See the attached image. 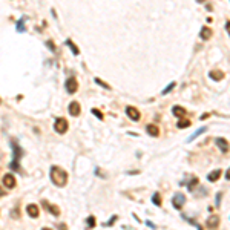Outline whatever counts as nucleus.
<instances>
[{"mask_svg": "<svg viewBox=\"0 0 230 230\" xmlns=\"http://www.w3.org/2000/svg\"><path fill=\"white\" fill-rule=\"evenodd\" d=\"M51 181H52L55 186L62 187V186L66 184V181H67V173L63 170L62 167L52 166V167H51Z\"/></svg>", "mask_w": 230, "mask_h": 230, "instance_id": "obj_1", "label": "nucleus"}, {"mask_svg": "<svg viewBox=\"0 0 230 230\" xmlns=\"http://www.w3.org/2000/svg\"><path fill=\"white\" fill-rule=\"evenodd\" d=\"M11 146L14 147V160H12V163H11V169H12V170H18V160L23 155V150H22V147H20L16 141H11Z\"/></svg>", "mask_w": 230, "mask_h": 230, "instance_id": "obj_2", "label": "nucleus"}, {"mask_svg": "<svg viewBox=\"0 0 230 230\" xmlns=\"http://www.w3.org/2000/svg\"><path fill=\"white\" fill-rule=\"evenodd\" d=\"M54 129H55L57 133H65L67 131V121L65 118H57L55 124H54Z\"/></svg>", "mask_w": 230, "mask_h": 230, "instance_id": "obj_3", "label": "nucleus"}, {"mask_svg": "<svg viewBox=\"0 0 230 230\" xmlns=\"http://www.w3.org/2000/svg\"><path fill=\"white\" fill-rule=\"evenodd\" d=\"M184 202H186V197H184L182 193H175V195H173L172 204H173L175 209H178V210H180V209L184 206Z\"/></svg>", "mask_w": 230, "mask_h": 230, "instance_id": "obj_4", "label": "nucleus"}, {"mask_svg": "<svg viewBox=\"0 0 230 230\" xmlns=\"http://www.w3.org/2000/svg\"><path fill=\"white\" fill-rule=\"evenodd\" d=\"M77 87H78V83H77V80L74 78V77H69L66 80V83H65V89L69 92V94H74L77 91Z\"/></svg>", "mask_w": 230, "mask_h": 230, "instance_id": "obj_5", "label": "nucleus"}, {"mask_svg": "<svg viewBox=\"0 0 230 230\" xmlns=\"http://www.w3.org/2000/svg\"><path fill=\"white\" fill-rule=\"evenodd\" d=\"M126 115H127V117H129L132 121H138V120H140V111L135 109V107H132V106H127V107H126Z\"/></svg>", "mask_w": 230, "mask_h": 230, "instance_id": "obj_6", "label": "nucleus"}, {"mask_svg": "<svg viewBox=\"0 0 230 230\" xmlns=\"http://www.w3.org/2000/svg\"><path fill=\"white\" fill-rule=\"evenodd\" d=\"M3 186L8 187V189H12V187H14V186H16V178H14V175L6 173L5 177H3Z\"/></svg>", "mask_w": 230, "mask_h": 230, "instance_id": "obj_7", "label": "nucleus"}, {"mask_svg": "<svg viewBox=\"0 0 230 230\" xmlns=\"http://www.w3.org/2000/svg\"><path fill=\"white\" fill-rule=\"evenodd\" d=\"M42 204H43V207L46 209V210H48V212H51L54 216H58V215H60V209H58L57 206H52V204H49L48 201H45V199L42 201Z\"/></svg>", "mask_w": 230, "mask_h": 230, "instance_id": "obj_8", "label": "nucleus"}, {"mask_svg": "<svg viewBox=\"0 0 230 230\" xmlns=\"http://www.w3.org/2000/svg\"><path fill=\"white\" fill-rule=\"evenodd\" d=\"M207 227H210V229H216L219 226V216L218 215H212V216H209L207 218Z\"/></svg>", "mask_w": 230, "mask_h": 230, "instance_id": "obj_9", "label": "nucleus"}, {"mask_svg": "<svg viewBox=\"0 0 230 230\" xmlns=\"http://www.w3.org/2000/svg\"><path fill=\"white\" fill-rule=\"evenodd\" d=\"M216 146H218L221 149V152H224V153L229 152V149H230V146H229L226 138H216Z\"/></svg>", "mask_w": 230, "mask_h": 230, "instance_id": "obj_10", "label": "nucleus"}, {"mask_svg": "<svg viewBox=\"0 0 230 230\" xmlns=\"http://www.w3.org/2000/svg\"><path fill=\"white\" fill-rule=\"evenodd\" d=\"M69 114L72 115V117H78L80 115V104L77 103V101H72V103L69 104Z\"/></svg>", "mask_w": 230, "mask_h": 230, "instance_id": "obj_11", "label": "nucleus"}, {"mask_svg": "<svg viewBox=\"0 0 230 230\" xmlns=\"http://www.w3.org/2000/svg\"><path fill=\"white\" fill-rule=\"evenodd\" d=\"M38 207H37V204H29L28 207H26V213H28L31 218H37L38 216Z\"/></svg>", "mask_w": 230, "mask_h": 230, "instance_id": "obj_12", "label": "nucleus"}, {"mask_svg": "<svg viewBox=\"0 0 230 230\" xmlns=\"http://www.w3.org/2000/svg\"><path fill=\"white\" fill-rule=\"evenodd\" d=\"M146 132L150 135V137H158V135H160V127H157L155 124H147L146 126Z\"/></svg>", "mask_w": 230, "mask_h": 230, "instance_id": "obj_13", "label": "nucleus"}, {"mask_svg": "<svg viewBox=\"0 0 230 230\" xmlns=\"http://www.w3.org/2000/svg\"><path fill=\"white\" fill-rule=\"evenodd\" d=\"M221 175H222L221 169H216V170H213V172H210V173L207 175V180H209V181H212V182H215V181H218V180H219Z\"/></svg>", "mask_w": 230, "mask_h": 230, "instance_id": "obj_14", "label": "nucleus"}, {"mask_svg": "<svg viewBox=\"0 0 230 230\" xmlns=\"http://www.w3.org/2000/svg\"><path fill=\"white\" fill-rule=\"evenodd\" d=\"M172 114L175 115V117L181 118V117H184V115H186V109H184V107H181V106H173L172 107Z\"/></svg>", "mask_w": 230, "mask_h": 230, "instance_id": "obj_15", "label": "nucleus"}, {"mask_svg": "<svg viewBox=\"0 0 230 230\" xmlns=\"http://www.w3.org/2000/svg\"><path fill=\"white\" fill-rule=\"evenodd\" d=\"M199 37L202 38V40H209L212 37V31L207 28V26H204V28H201V32H199Z\"/></svg>", "mask_w": 230, "mask_h": 230, "instance_id": "obj_16", "label": "nucleus"}, {"mask_svg": "<svg viewBox=\"0 0 230 230\" xmlns=\"http://www.w3.org/2000/svg\"><path fill=\"white\" fill-rule=\"evenodd\" d=\"M206 131H207V127H199V129H198V131H195V132H193V133L190 135V137H189V138H187V141H189V143H190V141H193L195 138H198V137H199V135H201V133H204Z\"/></svg>", "mask_w": 230, "mask_h": 230, "instance_id": "obj_17", "label": "nucleus"}, {"mask_svg": "<svg viewBox=\"0 0 230 230\" xmlns=\"http://www.w3.org/2000/svg\"><path fill=\"white\" fill-rule=\"evenodd\" d=\"M209 75H210V78L216 80V82H219V80L224 77V74H222L221 71H210V72H209Z\"/></svg>", "mask_w": 230, "mask_h": 230, "instance_id": "obj_18", "label": "nucleus"}, {"mask_svg": "<svg viewBox=\"0 0 230 230\" xmlns=\"http://www.w3.org/2000/svg\"><path fill=\"white\" fill-rule=\"evenodd\" d=\"M66 43H67V46H69V48H71V51L74 52V55H78V54H80V51H78V48H77V46L72 43V40H66Z\"/></svg>", "mask_w": 230, "mask_h": 230, "instance_id": "obj_19", "label": "nucleus"}, {"mask_svg": "<svg viewBox=\"0 0 230 230\" xmlns=\"http://www.w3.org/2000/svg\"><path fill=\"white\" fill-rule=\"evenodd\" d=\"M177 126L180 127V129H184V127H187V126H190V121H189V120H180Z\"/></svg>", "mask_w": 230, "mask_h": 230, "instance_id": "obj_20", "label": "nucleus"}, {"mask_svg": "<svg viewBox=\"0 0 230 230\" xmlns=\"http://www.w3.org/2000/svg\"><path fill=\"white\" fill-rule=\"evenodd\" d=\"M152 201H153L155 206H161V197H160V193H153Z\"/></svg>", "mask_w": 230, "mask_h": 230, "instance_id": "obj_21", "label": "nucleus"}, {"mask_svg": "<svg viewBox=\"0 0 230 230\" xmlns=\"http://www.w3.org/2000/svg\"><path fill=\"white\" fill-rule=\"evenodd\" d=\"M86 224H87V227H89V229H92L94 226H95V218H94V216H89L87 221H86Z\"/></svg>", "mask_w": 230, "mask_h": 230, "instance_id": "obj_22", "label": "nucleus"}, {"mask_svg": "<svg viewBox=\"0 0 230 230\" xmlns=\"http://www.w3.org/2000/svg\"><path fill=\"white\" fill-rule=\"evenodd\" d=\"M23 22H25L23 18H20L18 22H17V31H18V32H23V31H25V26H23Z\"/></svg>", "mask_w": 230, "mask_h": 230, "instance_id": "obj_23", "label": "nucleus"}, {"mask_svg": "<svg viewBox=\"0 0 230 230\" xmlns=\"http://www.w3.org/2000/svg\"><path fill=\"white\" fill-rule=\"evenodd\" d=\"M95 83H97V84H100V86H103V87H104V89H109V87H111L109 84H106L104 82H101V80H100V78H95Z\"/></svg>", "mask_w": 230, "mask_h": 230, "instance_id": "obj_24", "label": "nucleus"}, {"mask_svg": "<svg viewBox=\"0 0 230 230\" xmlns=\"http://www.w3.org/2000/svg\"><path fill=\"white\" fill-rule=\"evenodd\" d=\"M173 87H175V83H170V84H169V86L166 87V89L163 91V95H166V94H169V92H170V91L173 89Z\"/></svg>", "mask_w": 230, "mask_h": 230, "instance_id": "obj_25", "label": "nucleus"}, {"mask_svg": "<svg viewBox=\"0 0 230 230\" xmlns=\"http://www.w3.org/2000/svg\"><path fill=\"white\" fill-rule=\"evenodd\" d=\"M92 114L95 115V117H98L100 120H103V114H101L100 111H97V109H92Z\"/></svg>", "mask_w": 230, "mask_h": 230, "instance_id": "obj_26", "label": "nucleus"}, {"mask_svg": "<svg viewBox=\"0 0 230 230\" xmlns=\"http://www.w3.org/2000/svg\"><path fill=\"white\" fill-rule=\"evenodd\" d=\"M46 45H48V48H49L51 51H55V46H54V43H52V42H48Z\"/></svg>", "mask_w": 230, "mask_h": 230, "instance_id": "obj_27", "label": "nucleus"}, {"mask_svg": "<svg viewBox=\"0 0 230 230\" xmlns=\"http://www.w3.org/2000/svg\"><path fill=\"white\" fill-rule=\"evenodd\" d=\"M226 29H227V32L230 34V22H227V23H226Z\"/></svg>", "mask_w": 230, "mask_h": 230, "instance_id": "obj_28", "label": "nucleus"}, {"mask_svg": "<svg viewBox=\"0 0 230 230\" xmlns=\"http://www.w3.org/2000/svg\"><path fill=\"white\" fill-rule=\"evenodd\" d=\"M147 226H149V227H150V229H155V224H153V222H150V221H149V222H147Z\"/></svg>", "mask_w": 230, "mask_h": 230, "instance_id": "obj_29", "label": "nucleus"}, {"mask_svg": "<svg viewBox=\"0 0 230 230\" xmlns=\"http://www.w3.org/2000/svg\"><path fill=\"white\" fill-rule=\"evenodd\" d=\"M58 229H60V230H66V227H65V224H58Z\"/></svg>", "mask_w": 230, "mask_h": 230, "instance_id": "obj_30", "label": "nucleus"}, {"mask_svg": "<svg viewBox=\"0 0 230 230\" xmlns=\"http://www.w3.org/2000/svg\"><path fill=\"white\" fill-rule=\"evenodd\" d=\"M226 178H227V180H230V169H229V170L226 172Z\"/></svg>", "mask_w": 230, "mask_h": 230, "instance_id": "obj_31", "label": "nucleus"}, {"mask_svg": "<svg viewBox=\"0 0 230 230\" xmlns=\"http://www.w3.org/2000/svg\"><path fill=\"white\" fill-rule=\"evenodd\" d=\"M197 2H198V3H202V2H204V0H197Z\"/></svg>", "mask_w": 230, "mask_h": 230, "instance_id": "obj_32", "label": "nucleus"}, {"mask_svg": "<svg viewBox=\"0 0 230 230\" xmlns=\"http://www.w3.org/2000/svg\"><path fill=\"white\" fill-rule=\"evenodd\" d=\"M42 230H51V229H42Z\"/></svg>", "mask_w": 230, "mask_h": 230, "instance_id": "obj_33", "label": "nucleus"}]
</instances>
